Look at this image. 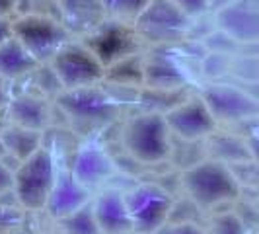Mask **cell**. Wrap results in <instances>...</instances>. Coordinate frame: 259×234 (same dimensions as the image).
<instances>
[{"mask_svg": "<svg viewBox=\"0 0 259 234\" xmlns=\"http://www.w3.org/2000/svg\"><path fill=\"white\" fill-rule=\"evenodd\" d=\"M182 183L187 195L195 201V205L205 209L230 203L242 189L230 166L212 158L191 164L183 172Z\"/></svg>", "mask_w": 259, "mask_h": 234, "instance_id": "1", "label": "cell"}, {"mask_svg": "<svg viewBox=\"0 0 259 234\" xmlns=\"http://www.w3.org/2000/svg\"><path fill=\"white\" fill-rule=\"evenodd\" d=\"M61 24L72 33H92L107 20L102 0H59Z\"/></svg>", "mask_w": 259, "mask_h": 234, "instance_id": "16", "label": "cell"}, {"mask_svg": "<svg viewBox=\"0 0 259 234\" xmlns=\"http://www.w3.org/2000/svg\"><path fill=\"white\" fill-rule=\"evenodd\" d=\"M189 22L191 20L169 0H150L148 6L135 18L133 29L141 41L166 45L182 39L189 29Z\"/></svg>", "mask_w": 259, "mask_h": 234, "instance_id": "8", "label": "cell"}, {"mask_svg": "<svg viewBox=\"0 0 259 234\" xmlns=\"http://www.w3.org/2000/svg\"><path fill=\"white\" fill-rule=\"evenodd\" d=\"M65 90H78L104 82L105 66L84 43H66L47 63Z\"/></svg>", "mask_w": 259, "mask_h": 234, "instance_id": "4", "label": "cell"}, {"mask_svg": "<svg viewBox=\"0 0 259 234\" xmlns=\"http://www.w3.org/2000/svg\"><path fill=\"white\" fill-rule=\"evenodd\" d=\"M143 84L156 92H171L185 84V72L169 53H156L143 65Z\"/></svg>", "mask_w": 259, "mask_h": 234, "instance_id": "18", "label": "cell"}, {"mask_svg": "<svg viewBox=\"0 0 259 234\" xmlns=\"http://www.w3.org/2000/svg\"><path fill=\"white\" fill-rule=\"evenodd\" d=\"M37 66V61L14 35L0 45V78L16 80V78L27 76Z\"/></svg>", "mask_w": 259, "mask_h": 234, "instance_id": "19", "label": "cell"}, {"mask_svg": "<svg viewBox=\"0 0 259 234\" xmlns=\"http://www.w3.org/2000/svg\"><path fill=\"white\" fill-rule=\"evenodd\" d=\"M210 143V158L219 160L226 166H234V164H242L247 160H253V152L247 150L246 141H240L238 137L232 135H219L217 129L212 131L207 137Z\"/></svg>", "mask_w": 259, "mask_h": 234, "instance_id": "21", "label": "cell"}, {"mask_svg": "<svg viewBox=\"0 0 259 234\" xmlns=\"http://www.w3.org/2000/svg\"><path fill=\"white\" fill-rule=\"evenodd\" d=\"M20 222H22V213L18 209L0 205V232L18 226Z\"/></svg>", "mask_w": 259, "mask_h": 234, "instance_id": "27", "label": "cell"}, {"mask_svg": "<svg viewBox=\"0 0 259 234\" xmlns=\"http://www.w3.org/2000/svg\"><path fill=\"white\" fill-rule=\"evenodd\" d=\"M176 8H180L189 20L197 18L208 10V0H169Z\"/></svg>", "mask_w": 259, "mask_h": 234, "instance_id": "26", "label": "cell"}, {"mask_svg": "<svg viewBox=\"0 0 259 234\" xmlns=\"http://www.w3.org/2000/svg\"><path fill=\"white\" fill-rule=\"evenodd\" d=\"M8 102H10V100H8V92H6V80L0 78V109L6 107Z\"/></svg>", "mask_w": 259, "mask_h": 234, "instance_id": "31", "label": "cell"}, {"mask_svg": "<svg viewBox=\"0 0 259 234\" xmlns=\"http://www.w3.org/2000/svg\"><path fill=\"white\" fill-rule=\"evenodd\" d=\"M139 41L141 39L137 37L133 27H127V24H123V22L105 20L98 29L88 33V41L84 45L107 68L121 59L133 57Z\"/></svg>", "mask_w": 259, "mask_h": 234, "instance_id": "11", "label": "cell"}, {"mask_svg": "<svg viewBox=\"0 0 259 234\" xmlns=\"http://www.w3.org/2000/svg\"><path fill=\"white\" fill-rule=\"evenodd\" d=\"M201 100L217 123H242L255 119L259 113L257 100L232 84H210L201 92Z\"/></svg>", "mask_w": 259, "mask_h": 234, "instance_id": "10", "label": "cell"}, {"mask_svg": "<svg viewBox=\"0 0 259 234\" xmlns=\"http://www.w3.org/2000/svg\"><path fill=\"white\" fill-rule=\"evenodd\" d=\"M90 191L80 185V183L70 176V172H59L53 183V189L49 193V199L45 203V211L51 215L53 219H63L66 215L74 213L86 203H90Z\"/></svg>", "mask_w": 259, "mask_h": 234, "instance_id": "15", "label": "cell"}, {"mask_svg": "<svg viewBox=\"0 0 259 234\" xmlns=\"http://www.w3.org/2000/svg\"><path fill=\"white\" fill-rule=\"evenodd\" d=\"M162 115L168 125L169 135L187 143L205 141L217 129V121L210 115L207 104L201 100V96L187 98L185 102H178Z\"/></svg>", "mask_w": 259, "mask_h": 234, "instance_id": "9", "label": "cell"}, {"mask_svg": "<svg viewBox=\"0 0 259 234\" xmlns=\"http://www.w3.org/2000/svg\"><path fill=\"white\" fill-rule=\"evenodd\" d=\"M8 121L12 125L31 131H43L51 123V107L41 94H22L6 105Z\"/></svg>", "mask_w": 259, "mask_h": 234, "instance_id": "17", "label": "cell"}, {"mask_svg": "<svg viewBox=\"0 0 259 234\" xmlns=\"http://www.w3.org/2000/svg\"><path fill=\"white\" fill-rule=\"evenodd\" d=\"M123 195L135 232L154 234L162 224L169 221L174 211V199L162 185L139 183Z\"/></svg>", "mask_w": 259, "mask_h": 234, "instance_id": "7", "label": "cell"}, {"mask_svg": "<svg viewBox=\"0 0 259 234\" xmlns=\"http://www.w3.org/2000/svg\"><path fill=\"white\" fill-rule=\"evenodd\" d=\"M55 178L57 168L53 154L45 146H39L33 154L18 162V166L14 168L12 191L18 203L29 211L45 209Z\"/></svg>", "mask_w": 259, "mask_h": 234, "instance_id": "3", "label": "cell"}, {"mask_svg": "<svg viewBox=\"0 0 259 234\" xmlns=\"http://www.w3.org/2000/svg\"><path fill=\"white\" fill-rule=\"evenodd\" d=\"M150 0H102L107 20L115 22H135V18L148 6Z\"/></svg>", "mask_w": 259, "mask_h": 234, "instance_id": "23", "label": "cell"}, {"mask_svg": "<svg viewBox=\"0 0 259 234\" xmlns=\"http://www.w3.org/2000/svg\"><path fill=\"white\" fill-rule=\"evenodd\" d=\"M14 33H12V22L8 20V18H0V45L6 41V39H10Z\"/></svg>", "mask_w": 259, "mask_h": 234, "instance_id": "29", "label": "cell"}, {"mask_svg": "<svg viewBox=\"0 0 259 234\" xmlns=\"http://www.w3.org/2000/svg\"><path fill=\"white\" fill-rule=\"evenodd\" d=\"M14 187V170L4 164V160H0V195H6L12 191Z\"/></svg>", "mask_w": 259, "mask_h": 234, "instance_id": "28", "label": "cell"}, {"mask_svg": "<svg viewBox=\"0 0 259 234\" xmlns=\"http://www.w3.org/2000/svg\"><path fill=\"white\" fill-rule=\"evenodd\" d=\"M41 137H43V133H39V131L24 129V127H18L12 123L6 129L0 131V139L4 144L6 156H14L18 162H22L24 158L33 154L39 146H43Z\"/></svg>", "mask_w": 259, "mask_h": 234, "instance_id": "20", "label": "cell"}, {"mask_svg": "<svg viewBox=\"0 0 259 234\" xmlns=\"http://www.w3.org/2000/svg\"><path fill=\"white\" fill-rule=\"evenodd\" d=\"M61 228L65 234H102L98 228V222L94 219V211H92V201L86 203L84 207L78 211L66 215L63 219H59Z\"/></svg>", "mask_w": 259, "mask_h": 234, "instance_id": "22", "label": "cell"}, {"mask_svg": "<svg viewBox=\"0 0 259 234\" xmlns=\"http://www.w3.org/2000/svg\"><path fill=\"white\" fill-rule=\"evenodd\" d=\"M6 158V150H4V144H2V139H0V160Z\"/></svg>", "mask_w": 259, "mask_h": 234, "instance_id": "33", "label": "cell"}, {"mask_svg": "<svg viewBox=\"0 0 259 234\" xmlns=\"http://www.w3.org/2000/svg\"><path fill=\"white\" fill-rule=\"evenodd\" d=\"M18 0H0V18H10V14L16 12Z\"/></svg>", "mask_w": 259, "mask_h": 234, "instance_id": "30", "label": "cell"}, {"mask_svg": "<svg viewBox=\"0 0 259 234\" xmlns=\"http://www.w3.org/2000/svg\"><path fill=\"white\" fill-rule=\"evenodd\" d=\"M68 172L80 185H84L88 191H92L104 185L115 174V162L107 154L104 146L96 143H86L74 152L72 166Z\"/></svg>", "mask_w": 259, "mask_h": 234, "instance_id": "13", "label": "cell"}, {"mask_svg": "<svg viewBox=\"0 0 259 234\" xmlns=\"http://www.w3.org/2000/svg\"><path fill=\"white\" fill-rule=\"evenodd\" d=\"M57 104L82 127H105L113 123L121 111L119 102L100 88V84L61 92L57 96Z\"/></svg>", "mask_w": 259, "mask_h": 234, "instance_id": "5", "label": "cell"}, {"mask_svg": "<svg viewBox=\"0 0 259 234\" xmlns=\"http://www.w3.org/2000/svg\"><path fill=\"white\" fill-rule=\"evenodd\" d=\"M246 222L242 221L238 215L234 213H222L217 215L210 221V230H205L207 234H246Z\"/></svg>", "mask_w": 259, "mask_h": 234, "instance_id": "24", "label": "cell"}, {"mask_svg": "<svg viewBox=\"0 0 259 234\" xmlns=\"http://www.w3.org/2000/svg\"><path fill=\"white\" fill-rule=\"evenodd\" d=\"M230 2H234V0H208V10H219V8L230 4Z\"/></svg>", "mask_w": 259, "mask_h": 234, "instance_id": "32", "label": "cell"}, {"mask_svg": "<svg viewBox=\"0 0 259 234\" xmlns=\"http://www.w3.org/2000/svg\"><path fill=\"white\" fill-rule=\"evenodd\" d=\"M94 219L102 234H127L133 230V221L125 205V195L115 189H107L92 201Z\"/></svg>", "mask_w": 259, "mask_h": 234, "instance_id": "14", "label": "cell"}, {"mask_svg": "<svg viewBox=\"0 0 259 234\" xmlns=\"http://www.w3.org/2000/svg\"><path fill=\"white\" fill-rule=\"evenodd\" d=\"M127 234H135V232H127Z\"/></svg>", "mask_w": 259, "mask_h": 234, "instance_id": "34", "label": "cell"}, {"mask_svg": "<svg viewBox=\"0 0 259 234\" xmlns=\"http://www.w3.org/2000/svg\"><path fill=\"white\" fill-rule=\"evenodd\" d=\"M12 33L39 65L49 63L53 55L70 41L66 27L45 16H18L12 22Z\"/></svg>", "mask_w": 259, "mask_h": 234, "instance_id": "6", "label": "cell"}, {"mask_svg": "<svg viewBox=\"0 0 259 234\" xmlns=\"http://www.w3.org/2000/svg\"><path fill=\"white\" fill-rule=\"evenodd\" d=\"M217 27L236 43H255L259 37V0H234L214 10Z\"/></svg>", "mask_w": 259, "mask_h": 234, "instance_id": "12", "label": "cell"}, {"mask_svg": "<svg viewBox=\"0 0 259 234\" xmlns=\"http://www.w3.org/2000/svg\"><path fill=\"white\" fill-rule=\"evenodd\" d=\"M123 146L143 164L164 162L171 154V135L164 115L148 111L131 117L123 127Z\"/></svg>", "mask_w": 259, "mask_h": 234, "instance_id": "2", "label": "cell"}, {"mask_svg": "<svg viewBox=\"0 0 259 234\" xmlns=\"http://www.w3.org/2000/svg\"><path fill=\"white\" fill-rule=\"evenodd\" d=\"M154 234H207L201 226H197L195 222H166L162 224Z\"/></svg>", "mask_w": 259, "mask_h": 234, "instance_id": "25", "label": "cell"}]
</instances>
